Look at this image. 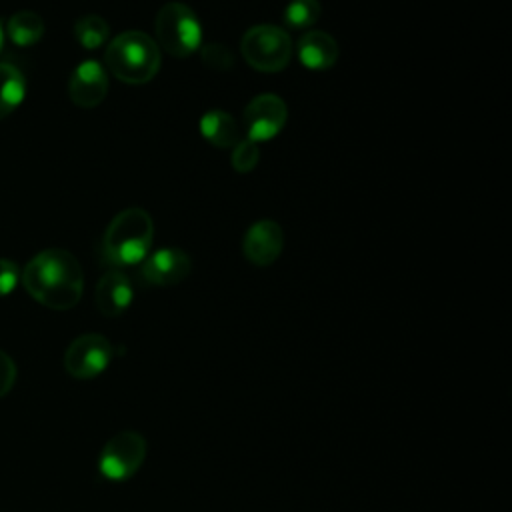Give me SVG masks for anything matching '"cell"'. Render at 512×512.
<instances>
[{
  "instance_id": "obj_1",
  "label": "cell",
  "mask_w": 512,
  "mask_h": 512,
  "mask_svg": "<svg viewBox=\"0 0 512 512\" xmlns=\"http://www.w3.org/2000/svg\"><path fill=\"white\" fill-rule=\"evenodd\" d=\"M24 290L50 310L74 308L84 292V272L76 256L64 248H46L20 272Z\"/></svg>"
},
{
  "instance_id": "obj_2",
  "label": "cell",
  "mask_w": 512,
  "mask_h": 512,
  "mask_svg": "<svg viewBox=\"0 0 512 512\" xmlns=\"http://www.w3.org/2000/svg\"><path fill=\"white\" fill-rule=\"evenodd\" d=\"M154 240V222L142 208L118 212L104 230L102 258L114 268L142 264L150 254Z\"/></svg>"
},
{
  "instance_id": "obj_3",
  "label": "cell",
  "mask_w": 512,
  "mask_h": 512,
  "mask_svg": "<svg viewBox=\"0 0 512 512\" xmlns=\"http://www.w3.org/2000/svg\"><path fill=\"white\" fill-rule=\"evenodd\" d=\"M104 64L106 72L124 84H146L158 74L162 58L158 44L148 34L128 30L108 42Z\"/></svg>"
},
{
  "instance_id": "obj_4",
  "label": "cell",
  "mask_w": 512,
  "mask_h": 512,
  "mask_svg": "<svg viewBox=\"0 0 512 512\" xmlns=\"http://www.w3.org/2000/svg\"><path fill=\"white\" fill-rule=\"evenodd\" d=\"M158 48L162 46L174 58L192 56L202 44V26L196 12L182 2L164 4L154 18Z\"/></svg>"
},
{
  "instance_id": "obj_5",
  "label": "cell",
  "mask_w": 512,
  "mask_h": 512,
  "mask_svg": "<svg viewBox=\"0 0 512 512\" xmlns=\"http://www.w3.org/2000/svg\"><path fill=\"white\" fill-rule=\"evenodd\" d=\"M242 58L258 72H280L292 56V42L284 28L274 24H258L246 30L240 40Z\"/></svg>"
},
{
  "instance_id": "obj_6",
  "label": "cell",
  "mask_w": 512,
  "mask_h": 512,
  "mask_svg": "<svg viewBox=\"0 0 512 512\" xmlns=\"http://www.w3.org/2000/svg\"><path fill=\"white\" fill-rule=\"evenodd\" d=\"M146 446V438L140 432H118L104 444L100 452V474L112 482H124L132 478L146 458Z\"/></svg>"
},
{
  "instance_id": "obj_7",
  "label": "cell",
  "mask_w": 512,
  "mask_h": 512,
  "mask_svg": "<svg viewBox=\"0 0 512 512\" xmlns=\"http://www.w3.org/2000/svg\"><path fill=\"white\" fill-rule=\"evenodd\" d=\"M114 358V348L102 334H82L70 342L64 352V368L78 380H90L102 374Z\"/></svg>"
},
{
  "instance_id": "obj_8",
  "label": "cell",
  "mask_w": 512,
  "mask_h": 512,
  "mask_svg": "<svg viewBox=\"0 0 512 512\" xmlns=\"http://www.w3.org/2000/svg\"><path fill=\"white\" fill-rule=\"evenodd\" d=\"M246 138L252 142H268L276 138L288 120V108L276 94H260L244 108Z\"/></svg>"
},
{
  "instance_id": "obj_9",
  "label": "cell",
  "mask_w": 512,
  "mask_h": 512,
  "mask_svg": "<svg viewBox=\"0 0 512 512\" xmlns=\"http://www.w3.org/2000/svg\"><path fill=\"white\" fill-rule=\"evenodd\" d=\"M190 270L192 262L184 250L164 246L144 258L140 278L150 286H174L180 284Z\"/></svg>"
},
{
  "instance_id": "obj_10",
  "label": "cell",
  "mask_w": 512,
  "mask_h": 512,
  "mask_svg": "<svg viewBox=\"0 0 512 512\" xmlns=\"http://www.w3.org/2000/svg\"><path fill=\"white\" fill-rule=\"evenodd\" d=\"M108 94V72L98 60L80 62L68 80V96L78 108H96Z\"/></svg>"
},
{
  "instance_id": "obj_11",
  "label": "cell",
  "mask_w": 512,
  "mask_h": 512,
  "mask_svg": "<svg viewBox=\"0 0 512 512\" xmlns=\"http://www.w3.org/2000/svg\"><path fill=\"white\" fill-rule=\"evenodd\" d=\"M284 248V232L274 220H258L242 238V254L254 266H270Z\"/></svg>"
},
{
  "instance_id": "obj_12",
  "label": "cell",
  "mask_w": 512,
  "mask_h": 512,
  "mask_svg": "<svg viewBox=\"0 0 512 512\" xmlns=\"http://www.w3.org/2000/svg\"><path fill=\"white\" fill-rule=\"evenodd\" d=\"M134 300V286L130 278L120 270H108L96 284L94 290V302L96 308L108 316H120L124 314Z\"/></svg>"
},
{
  "instance_id": "obj_13",
  "label": "cell",
  "mask_w": 512,
  "mask_h": 512,
  "mask_svg": "<svg viewBox=\"0 0 512 512\" xmlns=\"http://www.w3.org/2000/svg\"><path fill=\"white\" fill-rule=\"evenodd\" d=\"M338 52L340 50L336 40L322 30L306 32L296 44L300 64H304L310 70H326L334 66L338 60Z\"/></svg>"
},
{
  "instance_id": "obj_14",
  "label": "cell",
  "mask_w": 512,
  "mask_h": 512,
  "mask_svg": "<svg viewBox=\"0 0 512 512\" xmlns=\"http://www.w3.org/2000/svg\"><path fill=\"white\" fill-rule=\"evenodd\" d=\"M200 134L216 148H234L240 142V128L232 114L210 110L200 118Z\"/></svg>"
},
{
  "instance_id": "obj_15",
  "label": "cell",
  "mask_w": 512,
  "mask_h": 512,
  "mask_svg": "<svg viewBox=\"0 0 512 512\" xmlns=\"http://www.w3.org/2000/svg\"><path fill=\"white\" fill-rule=\"evenodd\" d=\"M26 96V76L12 62H0V120L10 116Z\"/></svg>"
},
{
  "instance_id": "obj_16",
  "label": "cell",
  "mask_w": 512,
  "mask_h": 512,
  "mask_svg": "<svg viewBox=\"0 0 512 512\" xmlns=\"http://www.w3.org/2000/svg\"><path fill=\"white\" fill-rule=\"evenodd\" d=\"M6 34L16 46L38 44L44 36V20L34 10H18L10 16Z\"/></svg>"
},
{
  "instance_id": "obj_17",
  "label": "cell",
  "mask_w": 512,
  "mask_h": 512,
  "mask_svg": "<svg viewBox=\"0 0 512 512\" xmlns=\"http://www.w3.org/2000/svg\"><path fill=\"white\" fill-rule=\"evenodd\" d=\"M74 38L86 50H96L104 46L110 38V26L102 16L86 14L74 24Z\"/></svg>"
},
{
  "instance_id": "obj_18",
  "label": "cell",
  "mask_w": 512,
  "mask_h": 512,
  "mask_svg": "<svg viewBox=\"0 0 512 512\" xmlns=\"http://www.w3.org/2000/svg\"><path fill=\"white\" fill-rule=\"evenodd\" d=\"M322 6L318 0H292L284 8V22L294 30H304L316 24Z\"/></svg>"
},
{
  "instance_id": "obj_19",
  "label": "cell",
  "mask_w": 512,
  "mask_h": 512,
  "mask_svg": "<svg viewBox=\"0 0 512 512\" xmlns=\"http://www.w3.org/2000/svg\"><path fill=\"white\" fill-rule=\"evenodd\" d=\"M232 168L240 174L252 172L260 160V150L258 144L248 140V138H240V142L232 148Z\"/></svg>"
},
{
  "instance_id": "obj_20",
  "label": "cell",
  "mask_w": 512,
  "mask_h": 512,
  "mask_svg": "<svg viewBox=\"0 0 512 512\" xmlns=\"http://www.w3.org/2000/svg\"><path fill=\"white\" fill-rule=\"evenodd\" d=\"M202 62L210 70L228 72L234 66V56H232V52L224 44L210 42L208 46L202 48Z\"/></svg>"
},
{
  "instance_id": "obj_21",
  "label": "cell",
  "mask_w": 512,
  "mask_h": 512,
  "mask_svg": "<svg viewBox=\"0 0 512 512\" xmlns=\"http://www.w3.org/2000/svg\"><path fill=\"white\" fill-rule=\"evenodd\" d=\"M20 280V268L14 260L0 258V298L8 296Z\"/></svg>"
},
{
  "instance_id": "obj_22",
  "label": "cell",
  "mask_w": 512,
  "mask_h": 512,
  "mask_svg": "<svg viewBox=\"0 0 512 512\" xmlns=\"http://www.w3.org/2000/svg\"><path fill=\"white\" fill-rule=\"evenodd\" d=\"M16 374L18 372H16L14 360L4 350H0V398L12 390L16 382Z\"/></svg>"
},
{
  "instance_id": "obj_23",
  "label": "cell",
  "mask_w": 512,
  "mask_h": 512,
  "mask_svg": "<svg viewBox=\"0 0 512 512\" xmlns=\"http://www.w3.org/2000/svg\"><path fill=\"white\" fill-rule=\"evenodd\" d=\"M2 46H4V28L0 24V52H2Z\"/></svg>"
}]
</instances>
